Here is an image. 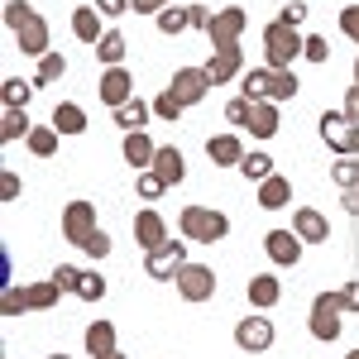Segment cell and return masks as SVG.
I'll return each instance as SVG.
<instances>
[{
	"label": "cell",
	"instance_id": "obj_27",
	"mask_svg": "<svg viewBox=\"0 0 359 359\" xmlns=\"http://www.w3.org/2000/svg\"><path fill=\"white\" fill-rule=\"evenodd\" d=\"M269 82H273V67H249L245 72V96L249 101H269Z\"/></svg>",
	"mask_w": 359,
	"mask_h": 359
},
{
	"label": "cell",
	"instance_id": "obj_54",
	"mask_svg": "<svg viewBox=\"0 0 359 359\" xmlns=\"http://www.w3.org/2000/svg\"><path fill=\"white\" fill-rule=\"evenodd\" d=\"M340 302H345V311H359V283H345L340 287Z\"/></svg>",
	"mask_w": 359,
	"mask_h": 359
},
{
	"label": "cell",
	"instance_id": "obj_22",
	"mask_svg": "<svg viewBox=\"0 0 359 359\" xmlns=\"http://www.w3.org/2000/svg\"><path fill=\"white\" fill-rule=\"evenodd\" d=\"M86 350H91L96 359L115 355V326L111 321H91V326H86Z\"/></svg>",
	"mask_w": 359,
	"mask_h": 359
},
{
	"label": "cell",
	"instance_id": "obj_5",
	"mask_svg": "<svg viewBox=\"0 0 359 359\" xmlns=\"http://www.w3.org/2000/svg\"><path fill=\"white\" fill-rule=\"evenodd\" d=\"M264 254L273 259L278 269H297L302 264V235L297 230H269L264 235Z\"/></svg>",
	"mask_w": 359,
	"mask_h": 359
},
{
	"label": "cell",
	"instance_id": "obj_39",
	"mask_svg": "<svg viewBox=\"0 0 359 359\" xmlns=\"http://www.w3.org/2000/svg\"><path fill=\"white\" fill-rule=\"evenodd\" d=\"M135 187H139V196H144V201H158V196L168 192V182L158 177V172H139V182H135Z\"/></svg>",
	"mask_w": 359,
	"mask_h": 359
},
{
	"label": "cell",
	"instance_id": "obj_16",
	"mask_svg": "<svg viewBox=\"0 0 359 359\" xmlns=\"http://www.w3.org/2000/svg\"><path fill=\"white\" fill-rule=\"evenodd\" d=\"M154 158H158V144L144 135V130H130V135H125V163L139 168V172H149Z\"/></svg>",
	"mask_w": 359,
	"mask_h": 359
},
{
	"label": "cell",
	"instance_id": "obj_28",
	"mask_svg": "<svg viewBox=\"0 0 359 359\" xmlns=\"http://www.w3.org/2000/svg\"><path fill=\"white\" fill-rule=\"evenodd\" d=\"M96 57H101V67H120V57H125V39H120L115 29H106V39L96 43Z\"/></svg>",
	"mask_w": 359,
	"mask_h": 359
},
{
	"label": "cell",
	"instance_id": "obj_26",
	"mask_svg": "<svg viewBox=\"0 0 359 359\" xmlns=\"http://www.w3.org/2000/svg\"><path fill=\"white\" fill-rule=\"evenodd\" d=\"M29 154H39V158H53L57 154V130L53 125H34V130H29Z\"/></svg>",
	"mask_w": 359,
	"mask_h": 359
},
{
	"label": "cell",
	"instance_id": "obj_4",
	"mask_svg": "<svg viewBox=\"0 0 359 359\" xmlns=\"http://www.w3.org/2000/svg\"><path fill=\"white\" fill-rule=\"evenodd\" d=\"M182 302H211L216 297V269L211 264H182V273L172 278Z\"/></svg>",
	"mask_w": 359,
	"mask_h": 359
},
{
	"label": "cell",
	"instance_id": "obj_18",
	"mask_svg": "<svg viewBox=\"0 0 359 359\" xmlns=\"http://www.w3.org/2000/svg\"><path fill=\"white\" fill-rule=\"evenodd\" d=\"M149 172H158L168 187H172V182H182V177H187L182 149H172V144H158V158H154V168H149Z\"/></svg>",
	"mask_w": 359,
	"mask_h": 359
},
{
	"label": "cell",
	"instance_id": "obj_57",
	"mask_svg": "<svg viewBox=\"0 0 359 359\" xmlns=\"http://www.w3.org/2000/svg\"><path fill=\"white\" fill-rule=\"evenodd\" d=\"M345 359H359V350H350V355H345Z\"/></svg>",
	"mask_w": 359,
	"mask_h": 359
},
{
	"label": "cell",
	"instance_id": "obj_20",
	"mask_svg": "<svg viewBox=\"0 0 359 359\" xmlns=\"http://www.w3.org/2000/svg\"><path fill=\"white\" fill-rule=\"evenodd\" d=\"M206 77H211V86L240 77V48H216V53H211V62H206Z\"/></svg>",
	"mask_w": 359,
	"mask_h": 359
},
{
	"label": "cell",
	"instance_id": "obj_6",
	"mask_svg": "<svg viewBox=\"0 0 359 359\" xmlns=\"http://www.w3.org/2000/svg\"><path fill=\"white\" fill-rule=\"evenodd\" d=\"M62 235H67V245H86V240L96 235V206H91V201H67V211H62Z\"/></svg>",
	"mask_w": 359,
	"mask_h": 359
},
{
	"label": "cell",
	"instance_id": "obj_12",
	"mask_svg": "<svg viewBox=\"0 0 359 359\" xmlns=\"http://www.w3.org/2000/svg\"><path fill=\"white\" fill-rule=\"evenodd\" d=\"M235 340H240V350H249V355H264V350L273 345V326H269L264 316H249V321L235 326Z\"/></svg>",
	"mask_w": 359,
	"mask_h": 359
},
{
	"label": "cell",
	"instance_id": "obj_24",
	"mask_svg": "<svg viewBox=\"0 0 359 359\" xmlns=\"http://www.w3.org/2000/svg\"><path fill=\"white\" fill-rule=\"evenodd\" d=\"M29 115H25V106H5V120H0V139L5 144H15V139H29Z\"/></svg>",
	"mask_w": 359,
	"mask_h": 359
},
{
	"label": "cell",
	"instance_id": "obj_15",
	"mask_svg": "<svg viewBox=\"0 0 359 359\" xmlns=\"http://www.w3.org/2000/svg\"><path fill=\"white\" fill-rule=\"evenodd\" d=\"M206 158H211L216 168H240L245 163V144H240L235 135H211L206 139Z\"/></svg>",
	"mask_w": 359,
	"mask_h": 359
},
{
	"label": "cell",
	"instance_id": "obj_25",
	"mask_svg": "<svg viewBox=\"0 0 359 359\" xmlns=\"http://www.w3.org/2000/svg\"><path fill=\"white\" fill-rule=\"evenodd\" d=\"M278 292H283V287H278V278H273V273H259L254 283H249V302L259 306V311H269V306L278 302Z\"/></svg>",
	"mask_w": 359,
	"mask_h": 359
},
{
	"label": "cell",
	"instance_id": "obj_35",
	"mask_svg": "<svg viewBox=\"0 0 359 359\" xmlns=\"http://www.w3.org/2000/svg\"><path fill=\"white\" fill-rule=\"evenodd\" d=\"M62 72H67V62H62L57 53H43V57H39V77H34V86H48V82H57Z\"/></svg>",
	"mask_w": 359,
	"mask_h": 359
},
{
	"label": "cell",
	"instance_id": "obj_21",
	"mask_svg": "<svg viewBox=\"0 0 359 359\" xmlns=\"http://www.w3.org/2000/svg\"><path fill=\"white\" fill-rule=\"evenodd\" d=\"M53 130H57V135H82V130H86L82 106H72V101H57V106H53Z\"/></svg>",
	"mask_w": 359,
	"mask_h": 359
},
{
	"label": "cell",
	"instance_id": "obj_1",
	"mask_svg": "<svg viewBox=\"0 0 359 359\" xmlns=\"http://www.w3.org/2000/svg\"><path fill=\"white\" fill-rule=\"evenodd\" d=\"M177 221H182V240H196V245H221L230 235V216L211 206H182Z\"/></svg>",
	"mask_w": 359,
	"mask_h": 359
},
{
	"label": "cell",
	"instance_id": "obj_37",
	"mask_svg": "<svg viewBox=\"0 0 359 359\" xmlns=\"http://www.w3.org/2000/svg\"><path fill=\"white\" fill-rule=\"evenodd\" d=\"M182 29H192L187 25V10L182 5H168L163 15H158V34H182Z\"/></svg>",
	"mask_w": 359,
	"mask_h": 359
},
{
	"label": "cell",
	"instance_id": "obj_8",
	"mask_svg": "<svg viewBox=\"0 0 359 359\" xmlns=\"http://www.w3.org/2000/svg\"><path fill=\"white\" fill-rule=\"evenodd\" d=\"M206 86H211L206 67H177V72H172V86H168V91H172V96H177L182 106H196V101L206 96Z\"/></svg>",
	"mask_w": 359,
	"mask_h": 359
},
{
	"label": "cell",
	"instance_id": "obj_14",
	"mask_svg": "<svg viewBox=\"0 0 359 359\" xmlns=\"http://www.w3.org/2000/svg\"><path fill=\"white\" fill-rule=\"evenodd\" d=\"M15 39H20V48H25L29 57H43V53H53V48H48V25H43V15H29L25 25L15 29Z\"/></svg>",
	"mask_w": 359,
	"mask_h": 359
},
{
	"label": "cell",
	"instance_id": "obj_38",
	"mask_svg": "<svg viewBox=\"0 0 359 359\" xmlns=\"http://www.w3.org/2000/svg\"><path fill=\"white\" fill-rule=\"evenodd\" d=\"M0 96H5V106H29V96H34V82H20V77H10Z\"/></svg>",
	"mask_w": 359,
	"mask_h": 359
},
{
	"label": "cell",
	"instance_id": "obj_10",
	"mask_svg": "<svg viewBox=\"0 0 359 359\" xmlns=\"http://www.w3.org/2000/svg\"><path fill=\"white\" fill-rule=\"evenodd\" d=\"M240 29H245V10L240 5H230V10H221L216 20H211V43L216 48H240Z\"/></svg>",
	"mask_w": 359,
	"mask_h": 359
},
{
	"label": "cell",
	"instance_id": "obj_42",
	"mask_svg": "<svg viewBox=\"0 0 359 359\" xmlns=\"http://www.w3.org/2000/svg\"><path fill=\"white\" fill-rule=\"evenodd\" d=\"M302 57L306 62H326V57H331V43H326L321 34H311V39L302 43Z\"/></svg>",
	"mask_w": 359,
	"mask_h": 359
},
{
	"label": "cell",
	"instance_id": "obj_51",
	"mask_svg": "<svg viewBox=\"0 0 359 359\" xmlns=\"http://www.w3.org/2000/svg\"><path fill=\"white\" fill-rule=\"evenodd\" d=\"M172 0H130V10H139V15H163Z\"/></svg>",
	"mask_w": 359,
	"mask_h": 359
},
{
	"label": "cell",
	"instance_id": "obj_17",
	"mask_svg": "<svg viewBox=\"0 0 359 359\" xmlns=\"http://www.w3.org/2000/svg\"><path fill=\"white\" fill-rule=\"evenodd\" d=\"M245 130L254 139H273L278 135V101H254V106H249Z\"/></svg>",
	"mask_w": 359,
	"mask_h": 359
},
{
	"label": "cell",
	"instance_id": "obj_58",
	"mask_svg": "<svg viewBox=\"0 0 359 359\" xmlns=\"http://www.w3.org/2000/svg\"><path fill=\"white\" fill-rule=\"evenodd\" d=\"M355 82H359V57H355Z\"/></svg>",
	"mask_w": 359,
	"mask_h": 359
},
{
	"label": "cell",
	"instance_id": "obj_3",
	"mask_svg": "<svg viewBox=\"0 0 359 359\" xmlns=\"http://www.w3.org/2000/svg\"><path fill=\"white\" fill-rule=\"evenodd\" d=\"M340 316H345L340 292H316V302H311V340H335L340 335Z\"/></svg>",
	"mask_w": 359,
	"mask_h": 359
},
{
	"label": "cell",
	"instance_id": "obj_49",
	"mask_svg": "<svg viewBox=\"0 0 359 359\" xmlns=\"http://www.w3.org/2000/svg\"><path fill=\"white\" fill-rule=\"evenodd\" d=\"M211 20H216V15H211L206 5H187V25L192 29H211Z\"/></svg>",
	"mask_w": 359,
	"mask_h": 359
},
{
	"label": "cell",
	"instance_id": "obj_11",
	"mask_svg": "<svg viewBox=\"0 0 359 359\" xmlns=\"http://www.w3.org/2000/svg\"><path fill=\"white\" fill-rule=\"evenodd\" d=\"M96 91H101V101H106V106H115V111H120L125 101H135V96H130V91H135V77H130V67H106Z\"/></svg>",
	"mask_w": 359,
	"mask_h": 359
},
{
	"label": "cell",
	"instance_id": "obj_23",
	"mask_svg": "<svg viewBox=\"0 0 359 359\" xmlns=\"http://www.w3.org/2000/svg\"><path fill=\"white\" fill-rule=\"evenodd\" d=\"M72 34H77L82 43H101V39H106V34H101V15H96L91 5H82V10L72 15Z\"/></svg>",
	"mask_w": 359,
	"mask_h": 359
},
{
	"label": "cell",
	"instance_id": "obj_41",
	"mask_svg": "<svg viewBox=\"0 0 359 359\" xmlns=\"http://www.w3.org/2000/svg\"><path fill=\"white\" fill-rule=\"evenodd\" d=\"M25 306H29V287H5V302H0L5 316H20Z\"/></svg>",
	"mask_w": 359,
	"mask_h": 359
},
{
	"label": "cell",
	"instance_id": "obj_46",
	"mask_svg": "<svg viewBox=\"0 0 359 359\" xmlns=\"http://www.w3.org/2000/svg\"><path fill=\"white\" fill-rule=\"evenodd\" d=\"M82 249L91 254V259H106V254H111V235H106V230H96V235H91Z\"/></svg>",
	"mask_w": 359,
	"mask_h": 359
},
{
	"label": "cell",
	"instance_id": "obj_2",
	"mask_svg": "<svg viewBox=\"0 0 359 359\" xmlns=\"http://www.w3.org/2000/svg\"><path fill=\"white\" fill-rule=\"evenodd\" d=\"M302 34L292 25H283V20H273V25L264 29V53H269V67H292L297 62V53H302Z\"/></svg>",
	"mask_w": 359,
	"mask_h": 359
},
{
	"label": "cell",
	"instance_id": "obj_40",
	"mask_svg": "<svg viewBox=\"0 0 359 359\" xmlns=\"http://www.w3.org/2000/svg\"><path fill=\"white\" fill-rule=\"evenodd\" d=\"M53 283L62 287V292H72V297H77V283H82V269H72V264H57V269H53Z\"/></svg>",
	"mask_w": 359,
	"mask_h": 359
},
{
	"label": "cell",
	"instance_id": "obj_29",
	"mask_svg": "<svg viewBox=\"0 0 359 359\" xmlns=\"http://www.w3.org/2000/svg\"><path fill=\"white\" fill-rule=\"evenodd\" d=\"M345 135H350V120H345V111H326V115H321V139H326L331 149H335Z\"/></svg>",
	"mask_w": 359,
	"mask_h": 359
},
{
	"label": "cell",
	"instance_id": "obj_56",
	"mask_svg": "<svg viewBox=\"0 0 359 359\" xmlns=\"http://www.w3.org/2000/svg\"><path fill=\"white\" fill-rule=\"evenodd\" d=\"M106 359H125V355H120V350H115V355H106Z\"/></svg>",
	"mask_w": 359,
	"mask_h": 359
},
{
	"label": "cell",
	"instance_id": "obj_47",
	"mask_svg": "<svg viewBox=\"0 0 359 359\" xmlns=\"http://www.w3.org/2000/svg\"><path fill=\"white\" fill-rule=\"evenodd\" d=\"M249 106H254L249 96H235V101L225 106V115H230V125H245V120H249Z\"/></svg>",
	"mask_w": 359,
	"mask_h": 359
},
{
	"label": "cell",
	"instance_id": "obj_30",
	"mask_svg": "<svg viewBox=\"0 0 359 359\" xmlns=\"http://www.w3.org/2000/svg\"><path fill=\"white\" fill-rule=\"evenodd\" d=\"M77 297H82V302H101V297H106V273H96V269H82Z\"/></svg>",
	"mask_w": 359,
	"mask_h": 359
},
{
	"label": "cell",
	"instance_id": "obj_7",
	"mask_svg": "<svg viewBox=\"0 0 359 359\" xmlns=\"http://www.w3.org/2000/svg\"><path fill=\"white\" fill-rule=\"evenodd\" d=\"M182 264H187V240H168L163 249L149 254V278L154 283H168V278L182 273Z\"/></svg>",
	"mask_w": 359,
	"mask_h": 359
},
{
	"label": "cell",
	"instance_id": "obj_9",
	"mask_svg": "<svg viewBox=\"0 0 359 359\" xmlns=\"http://www.w3.org/2000/svg\"><path fill=\"white\" fill-rule=\"evenodd\" d=\"M135 240H139V249H144V254L163 249L168 245V221L158 216V211H149V206H144V211L135 216Z\"/></svg>",
	"mask_w": 359,
	"mask_h": 359
},
{
	"label": "cell",
	"instance_id": "obj_33",
	"mask_svg": "<svg viewBox=\"0 0 359 359\" xmlns=\"http://www.w3.org/2000/svg\"><path fill=\"white\" fill-rule=\"evenodd\" d=\"M240 172H245L249 182H264V177H273V158H269V154H245Z\"/></svg>",
	"mask_w": 359,
	"mask_h": 359
},
{
	"label": "cell",
	"instance_id": "obj_52",
	"mask_svg": "<svg viewBox=\"0 0 359 359\" xmlns=\"http://www.w3.org/2000/svg\"><path fill=\"white\" fill-rule=\"evenodd\" d=\"M345 120H350V125H359V82L345 91Z\"/></svg>",
	"mask_w": 359,
	"mask_h": 359
},
{
	"label": "cell",
	"instance_id": "obj_53",
	"mask_svg": "<svg viewBox=\"0 0 359 359\" xmlns=\"http://www.w3.org/2000/svg\"><path fill=\"white\" fill-rule=\"evenodd\" d=\"M0 196H5V201L20 196V177H15V172H0Z\"/></svg>",
	"mask_w": 359,
	"mask_h": 359
},
{
	"label": "cell",
	"instance_id": "obj_34",
	"mask_svg": "<svg viewBox=\"0 0 359 359\" xmlns=\"http://www.w3.org/2000/svg\"><path fill=\"white\" fill-rule=\"evenodd\" d=\"M115 120H120L125 130H144V125H149V106H144V101H125V106L115 111Z\"/></svg>",
	"mask_w": 359,
	"mask_h": 359
},
{
	"label": "cell",
	"instance_id": "obj_31",
	"mask_svg": "<svg viewBox=\"0 0 359 359\" xmlns=\"http://www.w3.org/2000/svg\"><path fill=\"white\" fill-rule=\"evenodd\" d=\"M297 96V77L287 67H273V82H269V101H292Z\"/></svg>",
	"mask_w": 359,
	"mask_h": 359
},
{
	"label": "cell",
	"instance_id": "obj_43",
	"mask_svg": "<svg viewBox=\"0 0 359 359\" xmlns=\"http://www.w3.org/2000/svg\"><path fill=\"white\" fill-rule=\"evenodd\" d=\"M154 115H163V120H177V115H182V101H177L172 91H163V96L154 101Z\"/></svg>",
	"mask_w": 359,
	"mask_h": 359
},
{
	"label": "cell",
	"instance_id": "obj_45",
	"mask_svg": "<svg viewBox=\"0 0 359 359\" xmlns=\"http://www.w3.org/2000/svg\"><path fill=\"white\" fill-rule=\"evenodd\" d=\"M29 15H34V10H29L25 0H10V5H5V25H10V29H20Z\"/></svg>",
	"mask_w": 359,
	"mask_h": 359
},
{
	"label": "cell",
	"instance_id": "obj_50",
	"mask_svg": "<svg viewBox=\"0 0 359 359\" xmlns=\"http://www.w3.org/2000/svg\"><path fill=\"white\" fill-rule=\"evenodd\" d=\"M335 154H345V158H355V154H359V125H350V135L335 144Z\"/></svg>",
	"mask_w": 359,
	"mask_h": 359
},
{
	"label": "cell",
	"instance_id": "obj_44",
	"mask_svg": "<svg viewBox=\"0 0 359 359\" xmlns=\"http://www.w3.org/2000/svg\"><path fill=\"white\" fill-rule=\"evenodd\" d=\"M340 29H345V39L359 43V5H345V10H340Z\"/></svg>",
	"mask_w": 359,
	"mask_h": 359
},
{
	"label": "cell",
	"instance_id": "obj_48",
	"mask_svg": "<svg viewBox=\"0 0 359 359\" xmlns=\"http://www.w3.org/2000/svg\"><path fill=\"white\" fill-rule=\"evenodd\" d=\"M278 20H283V25H292V29H297V25H302V20H306V5H302V0H287Z\"/></svg>",
	"mask_w": 359,
	"mask_h": 359
},
{
	"label": "cell",
	"instance_id": "obj_13",
	"mask_svg": "<svg viewBox=\"0 0 359 359\" xmlns=\"http://www.w3.org/2000/svg\"><path fill=\"white\" fill-rule=\"evenodd\" d=\"M292 230L302 235V245H326V240H331V225H326V216H321L316 206H297Z\"/></svg>",
	"mask_w": 359,
	"mask_h": 359
},
{
	"label": "cell",
	"instance_id": "obj_32",
	"mask_svg": "<svg viewBox=\"0 0 359 359\" xmlns=\"http://www.w3.org/2000/svg\"><path fill=\"white\" fill-rule=\"evenodd\" d=\"M57 297H62V287H57L53 278H48V283H34V287H29V306H34V311H48Z\"/></svg>",
	"mask_w": 359,
	"mask_h": 359
},
{
	"label": "cell",
	"instance_id": "obj_55",
	"mask_svg": "<svg viewBox=\"0 0 359 359\" xmlns=\"http://www.w3.org/2000/svg\"><path fill=\"white\" fill-rule=\"evenodd\" d=\"M96 10H106V15H125V10H130V0H96Z\"/></svg>",
	"mask_w": 359,
	"mask_h": 359
},
{
	"label": "cell",
	"instance_id": "obj_36",
	"mask_svg": "<svg viewBox=\"0 0 359 359\" xmlns=\"http://www.w3.org/2000/svg\"><path fill=\"white\" fill-rule=\"evenodd\" d=\"M331 182H335V187H345V192H350V187H359V163H355V158H335Z\"/></svg>",
	"mask_w": 359,
	"mask_h": 359
},
{
	"label": "cell",
	"instance_id": "obj_19",
	"mask_svg": "<svg viewBox=\"0 0 359 359\" xmlns=\"http://www.w3.org/2000/svg\"><path fill=\"white\" fill-rule=\"evenodd\" d=\"M287 201H292V182H287L283 172H273V177L259 182V206H264V211H283Z\"/></svg>",
	"mask_w": 359,
	"mask_h": 359
},
{
	"label": "cell",
	"instance_id": "obj_59",
	"mask_svg": "<svg viewBox=\"0 0 359 359\" xmlns=\"http://www.w3.org/2000/svg\"><path fill=\"white\" fill-rule=\"evenodd\" d=\"M48 359H72V355H48Z\"/></svg>",
	"mask_w": 359,
	"mask_h": 359
}]
</instances>
